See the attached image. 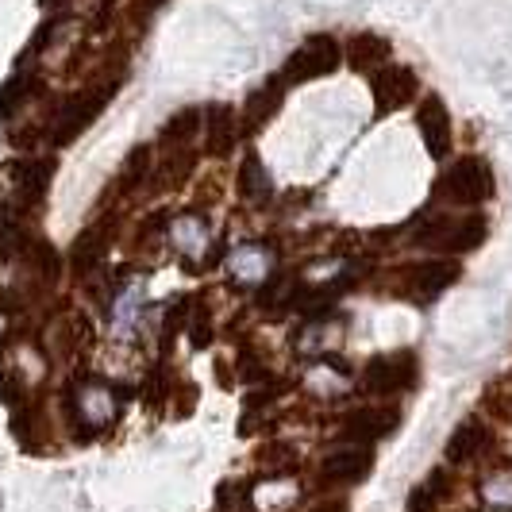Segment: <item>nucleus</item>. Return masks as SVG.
Here are the masks:
<instances>
[{"instance_id": "obj_7", "label": "nucleus", "mask_w": 512, "mask_h": 512, "mask_svg": "<svg viewBox=\"0 0 512 512\" xmlns=\"http://www.w3.org/2000/svg\"><path fill=\"white\" fill-rule=\"evenodd\" d=\"M370 93H374L378 116H389V112L412 104V97L420 93V81H416V74H412L409 66H393V62H389V66H382V70L374 74Z\"/></svg>"}, {"instance_id": "obj_18", "label": "nucleus", "mask_w": 512, "mask_h": 512, "mask_svg": "<svg viewBox=\"0 0 512 512\" xmlns=\"http://www.w3.org/2000/svg\"><path fill=\"white\" fill-rule=\"evenodd\" d=\"M201 120H205V116H201L197 108H181L178 116H170V120H166V128H162V143H166V147H185V143L201 131Z\"/></svg>"}, {"instance_id": "obj_12", "label": "nucleus", "mask_w": 512, "mask_h": 512, "mask_svg": "<svg viewBox=\"0 0 512 512\" xmlns=\"http://www.w3.org/2000/svg\"><path fill=\"white\" fill-rule=\"evenodd\" d=\"M235 147V112L228 104H208L205 108V154L228 158Z\"/></svg>"}, {"instance_id": "obj_24", "label": "nucleus", "mask_w": 512, "mask_h": 512, "mask_svg": "<svg viewBox=\"0 0 512 512\" xmlns=\"http://www.w3.org/2000/svg\"><path fill=\"white\" fill-rule=\"evenodd\" d=\"M43 8H62V4H70V0H39Z\"/></svg>"}, {"instance_id": "obj_9", "label": "nucleus", "mask_w": 512, "mask_h": 512, "mask_svg": "<svg viewBox=\"0 0 512 512\" xmlns=\"http://www.w3.org/2000/svg\"><path fill=\"white\" fill-rule=\"evenodd\" d=\"M389 58H393V43L378 31H359L347 43V66L355 74H378L382 66H389Z\"/></svg>"}, {"instance_id": "obj_1", "label": "nucleus", "mask_w": 512, "mask_h": 512, "mask_svg": "<svg viewBox=\"0 0 512 512\" xmlns=\"http://www.w3.org/2000/svg\"><path fill=\"white\" fill-rule=\"evenodd\" d=\"M436 197L439 201H447V205H482L493 197V170H489L486 158H474V154H466L459 158L451 170H443L436 181Z\"/></svg>"}, {"instance_id": "obj_3", "label": "nucleus", "mask_w": 512, "mask_h": 512, "mask_svg": "<svg viewBox=\"0 0 512 512\" xmlns=\"http://www.w3.org/2000/svg\"><path fill=\"white\" fill-rule=\"evenodd\" d=\"M416 239L424 247H436V251H447V255H466L474 247H482L486 239V216H432L424 228L416 231Z\"/></svg>"}, {"instance_id": "obj_2", "label": "nucleus", "mask_w": 512, "mask_h": 512, "mask_svg": "<svg viewBox=\"0 0 512 512\" xmlns=\"http://www.w3.org/2000/svg\"><path fill=\"white\" fill-rule=\"evenodd\" d=\"M112 93H116V81H104V85L81 89V93H74L70 101L62 104L58 116H54V124H51L54 147H66V143H74L85 128H93V120L104 112V104L112 101Z\"/></svg>"}, {"instance_id": "obj_17", "label": "nucleus", "mask_w": 512, "mask_h": 512, "mask_svg": "<svg viewBox=\"0 0 512 512\" xmlns=\"http://www.w3.org/2000/svg\"><path fill=\"white\" fill-rule=\"evenodd\" d=\"M482 443H486V428L478 420H466V424H459V432L451 436V443H447V459L451 462L474 459L482 451Z\"/></svg>"}, {"instance_id": "obj_8", "label": "nucleus", "mask_w": 512, "mask_h": 512, "mask_svg": "<svg viewBox=\"0 0 512 512\" xmlns=\"http://www.w3.org/2000/svg\"><path fill=\"white\" fill-rule=\"evenodd\" d=\"M416 131H420V139H424L432 158L451 154V112H447V104L439 101L436 93H428L416 108Z\"/></svg>"}, {"instance_id": "obj_6", "label": "nucleus", "mask_w": 512, "mask_h": 512, "mask_svg": "<svg viewBox=\"0 0 512 512\" xmlns=\"http://www.w3.org/2000/svg\"><path fill=\"white\" fill-rule=\"evenodd\" d=\"M459 278V266L455 262H416L409 270H401V293L409 297V301H436L443 289H451V282Z\"/></svg>"}, {"instance_id": "obj_5", "label": "nucleus", "mask_w": 512, "mask_h": 512, "mask_svg": "<svg viewBox=\"0 0 512 512\" xmlns=\"http://www.w3.org/2000/svg\"><path fill=\"white\" fill-rule=\"evenodd\" d=\"M412 385H416V355L412 351L378 355V359L366 362V370H362V389L378 393V397L401 393V389H412Z\"/></svg>"}, {"instance_id": "obj_10", "label": "nucleus", "mask_w": 512, "mask_h": 512, "mask_svg": "<svg viewBox=\"0 0 512 512\" xmlns=\"http://www.w3.org/2000/svg\"><path fill=\"white\" fill-rule=\"evenodd\" d=\"M374 470V451L370 447H351V451H335L324 459L320 466V474H324V482H339V486H355L362 482L366 474Z\"/></svg>"}, {"instance_id": "obj_11", "label": "nucleus", "mask_w": 512, "mask_h": 512, "mask_svg": "<svg viewBox=\"0 0 512 512\" xmlns=\"http://www.w3.org/2000/svg\"><path fill=\"white\" fill-rule=\"evenodd\" d=\"M51 178L54 158H20V162H12V181H16V189H20V197L27 205H39L47 197Z\"/></svg>"}, {"instance_id": "obj_21", "label": "nucleus", "mask_w": 512, "mask_h": 512, "mask_svg": "<svg viewBox=\"0 0 512 512\" xmlns=\"http://www.w3.org/2000/svg\"><path fill=\"white\" fill-rule=\"evenodd\" d=\"M147 170H151V147H135L128 154V166H124V189H135L139 181L147 178Z\"/></svg>"}, {"instance_id": "obj_4", "label": "nucleus", "mask_w": 512, "mask_h": 512, "mask_svg": "<svg viewBox=\"0 0 512 512\" xmlns=\"http://www.w3.org/2000/svg\"><path fill=\"white\" fill-rule=\"evenodd\" d=\"M339 62H343V54L332 35H312L285 58V85H305L316 77H328L339 70Z\"/></svg>"}, {"instance_id": "obj_20", "label": "nucleus", "mask_w": 512, "mask_h": 512, "mask_svg": "<svg viewBox=\"0 0 512 512\" xmlns=\"http://www.w3.org/2000/svg\"><path fill=\"white\" fill-rule=\"evenodd\" d=\"M262 189H266V170H262L258 154H247L243 166H239V193L243 197H258Z\"/></svg>"}, {"instance_id": "obj_19", "label": "nucleus", "mask_w": 512, "mask_h": 512, "mask_svg": "<svg viewBox=\"0 0 512 512\" xmlns=\"http://www.w3.org/2000/svg\"><path fill=\"white\" fill-rule=\"evenodd\" d=\"M443 489H447V474L436 470L428 482L420 489H412L409 497V512H436V497H443Z\"/></svg>"}, {"instance_id": "obj_22", "label": "nucleus", "mask_w": 512, "mask_h": 512, "mask_svg": "<svg viewBox=\"0 0 512 512\" xmlns=\"http://www.w3.org/2000/svg\"><path fill=\"white\" fill-rule=\"evenodd\" d=\"M193 320H197L193 324V347H208V339H212V332H208V312H197Z\"/></svg>"}, {"instance_id": "obj_13", "label": "nucleus", "mask_w": 512, "mask_h": 512, "mask_svg": "<svg viewBox=\"0 0 512 512\" xmlns=\"http://www.w3.org/2000/svg\"><path fill=\"white\" fill-rule=\"evenodd\" d=\"M393 428H397V412L393 409H359L343 420V439L374 443V439H382Z\"/></svg>"}, {"instance_id": "obj_16", "label": "nucleus", "mask_w": 512, "mask_h": 512, "mask_svg": "<svg viewBox=\"0 0 512 512\" xmlns=\"http://www.w3.org/2000/svg\"><path fill=\"white\" fill-rule=\"evenodd\" d=\"M104 243H108V231H104L101 224L77 235V243H74V270H77V274H89V270L101 262Z\"/></svg>"}, {"instance_id": "obj_15", "label": "nucleus", "mask_w": 512, "mask_h": 512, "mask_svg": "<svg viewBox=\"0 0 512 512\" xmlns=\"http://www.w3.org/2000/svg\"><path fill=\"white\" fill-rule=\"evenodd\" d=\"M35 89H39V81H35L31 74H24V70L8 77V81L0 85V120H12V116L27 104V97H31Z\"/></svg>"}, {"instance_id": "obj_23", "label": "nucleus", "mask_w": 512, "mask_h": 512, "mask_svg": "<svg viewBox=\"0 0 512 512\" xmlns=\"http://www.w3.org/2000/svg\"><path fill=\"white\" fill-rule=\"evenodd\" d=\"M312 512H347V501H343V497H332V501H320Z\"/></svg>"}, {"instance_id": "obj_14", "label": "nucleus", "mask_w": 512, "mask_h": 512, "mask_svg": "<svg viewBox=\"0 0 512 512\" xmlns=\"http://www.w3.org/2000/svg\"><path fill=\"white\" fill-rule=\"evenodd\" d=\"M285 101V77H266L247 101V131H258Z\"/></svg>"}]
</instances>
